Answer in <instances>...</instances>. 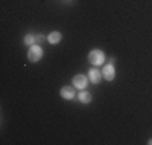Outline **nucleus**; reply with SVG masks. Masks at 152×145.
<instances>
[{"label":"nucleus","instance_id":"nucleus-10","mask_svg":"<svg viewBox=\"0 0 152 145\" xmlns=\"http://www.w3.org/2000/svg\"><path fill=\"white\" fill-rule=\"evenodd\" d=\"M44 41H47V36H44V34H37V36H36V44H41Z\"/></svg>","mask_w":152,"mask_h":145},{"label":"nucleus","instance_id":"nucleus-6","mask_svg":"<svg viewBox=\"0 0 152 145\" xmlns=\"http://www.w3.org/2000/svg\"><path fill=\"white\" fill-rule=\"evenodd\" d=\"M75 89H76L75 86H65V87H61V89H60V97L63 100H75V97L78 95Z\"/></svg>","mask_w":152,"mask_h":145},{"label":"nucleus","instance_id":"nucleus-5","mask_svg":"<svg viewBox=\"0 0 152 145\" xmlns=\"http://www.w3.org/2000/svg\"><path fill=\"white\" fill-rule=\"evenodd\" d=\"M88 84H89L88 74H76L75 78H73V86H75L78 90L86 89V87H88Z\"/></svg>","mask_w":152,"mask_h":145},{"label":"nucleus","instance_id":"nucleus-11","mask_svg":"<svg viewBox=\"0 0 152 145\" xmlns=\"http://www.w3.org/2000/svg\"><path fill=\"white\" fill-rule=\"evenodd\" d=\"M147 144H149V145H152V137H151L149 140H147Z\"/></svg>","mask_w":152,"mask_h":145},{"label":"nucleus","instance_id":"nucleus-7","mask_svg":"<svg viewBox=\"0 0 152 145\" xmlns=\"http://www.w3.org/2000/svg\"><path fill=\"white\" fill-rule=\"evenodd\" d=\"M76 99L79 100V103H83V105H89V103L92 102V94L89 92V90L83 89V90H79V92H78Z\"/></svg>","mask_w":152,"mask_h":145},{"label":"nucleus","instance_id":"nucleus-2","mask_svg":"<svg viewBox=\"0 0 152 145\" xmlns=\"http://www.w3.org/2000/svg\"><path fill=\"white\" fill-rule=\"evenodd\" d=\"M42 55H44V49L41 47V44H32L29 49H28V60H29L31 63L41 61Z\"/></svg>","mask_w":152,"mask_h":145},{"label":"nucleus","instance_id":"nucleus-4","mask_svg":"<svg viewBox=\"0 0 152 145\" xmlns=\"http://www.w3.org/2000/svg\"><path fill=\"white\" fill-rule=\"evenodd\" d=\"M88 78H89V82H91V84H94V86L100 84V81L104 79L102 70H100V68H97V66L89 68V71H88Z\"/></svg>","mask_w":152,"mask_h":145},{"label":"nucleus","instance_id":"nucleus-1","mask_svg":"<svg viewBox=\"0 0 152 145\" xmlns=\"http://www.w3.org/2000/svg\"><path fill=\"white\" fill-rule=\"evenodd\" d=\"M105 53H104V50H100V49H92L91 52H89V55H88V61L92 65V66H97V68H100V66H104L105 65Z\"/></svg>","mask_w":152,"mask_h":145},{"label":"nucleus","instance_id":"nucleus-3","mask_svg":"<svg viewBox=\"0 0 152 145\" xmlns=\"http://www.w3.org/2000/svg\"><path fill=\"white\" fill-rule=\"evenodd\" d=\"M102 76H104V79L108 81V82L115 81V78H117V70H115V60L113 58L102 66Z\"/></svg>","mask_w":152,"mask_h":145},{"label":"nucleus","instance_id":"nucleus-9","mask_svg":"<svg viewBox=\"0 0 152 145\" xmlns=\"http://www.w3.org/2000/svg\"><path fill=\"white\" fill-rule=\"evenodd\" d=\"M23 44H24V45H28V47H31L32 44H36V34L28 32V34L23 37Z\"/></svg>","mask_w":152,"mask_h":145},{"label":"nucleus","instance_id":"nucleus-8","mask_svg":"<svg viewBox=\"0 0 152 145\" xmlns=\"http://www.w3.org/2000/svg\"><path fill=\"white\" fill-rule=\"evenodd\" d=\"M61 32L60 31H52V32H49L47 34V42L50 44V45H57V44H60L61 42Z\"/></svg>","mask_w":152,"mask_h":145}]
</instances>
